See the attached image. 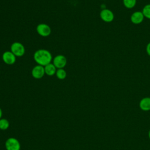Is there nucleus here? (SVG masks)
Wrapping results in <instances>:
<instances>
[{"instance_id": "8", "label": "nucleus", "mask_w": 150, "mask_h": 150, "mask_svg": "<svg viewBox=\"0 0 150 150\" xmlns=\"http://www.w3.org/2000/svg\"><path fill=\"white\" fill-rule=\"evenodd\" d=\"M32 76L35 79H40L45 74L44 66L40 65H36L34 66L32 70Z\"/></svg>"}, {"instance_id": "12", "label": "nucleus", "mask_w": 150, "mask_h": 150, "mask_svg": "<svg viewBox=\"0 0 150 150\" xmlns=\"http://www.w3.org/2000/svg\"><path fill=\"white\" fill-rule=\"evenodd\" d=\"M122 3L127 9H132L137 4V0H122Z\"/></svg>"}, {"instance_id": "6", "label": "nucleus", "mask_w": 150, "mask_h": 150, "mask_svg": "<svg viewBox=\"0 0 150 150\" xmlns=\"http://www.w3.org/2000/svg\"><path fill=\"white\" fill-rule=\"evenodd\" d=\"M36 31L40 36L47 37L50 35L52 30L48 25L46 23H40L36 27Z\"/></svg>"}, {"instance_id": "3", "label": "nucleus", "mask_w": 150, "mask_h": 150, "mask_svg": "<svg viewBox=\"0 0 150 150\" xmlns=\"http://www.w3.org/2000/svg\"><path fill=\"white\" fill-rule=\"evenodd\" d=\"M11 51L15 55L16 57H21L25 53L24 46L20 42H15L11 46Z\"/></svg>"}, {"instance_id": "11", "label": "nucleus", "mask_w": 150, "mask_h": 150, "mask_svg": "<svg viewBox=\"0 0 150 150\" xmlns=\"http://www.w3.org/2000/svg\"><path fill=\"white\" fill-rule=\"evenodd\" d=\"M44 69H45V74L47 76H52L56 74V70H57L56 67L52 63H49L48 64L44 66Z\"/></svg>"}, {"instance_id": "7", "label": "nucleus", "mask_w": 150, "mask_h": 150, "mask_svg": "<svg viewBox=\"0 0 150 150\" xmlns=\"http://www.w3.org/2000/svg\"><path fill=\"white\" fill-rule=\"evenodd\" d=\"M15 55L10 50L5 52L2 56V59L4 62L8 65L13 64L16 62Z\"/></svg>"}, {"instance_id": "1", "label": "nucleus", "mask_w": 150, "mask_h": 150, "mask_svg": "<svg viewBox=\"0 0 150 150\" xmlns=\"http://www.w3.org/2000/svg\"><path fill=\"white\" fill-rule=\"evenodd\" d=\"M33 59L38 64L45 66L51 63L52 60V55L49 50L41 49L37 50L34 53Z\"/></svg>"}, {"instance_id": "2", "label": "nucleus", "mask_w": 150, "mask_h": 150, "mask_svg": "<svg viewBox=\"0 0 150 150\" xmlns=\"http://www.w3.org/2000/svg\"><path fill=\"white\" fill-rule=\"evenodd\" d=\"M5 146L6 150H20L21 144L18 139L14 137L8 138L5 142Z\"/></svg>"}, {"instance_id": "9", "label": "nucleus", "mask_w": 150, "mask_h": 150, "mask_svg": "<svg viewBox=\"0 0 150 150\" xmlns=\"http://www.w3.org/2000/svg\"><path fill=\"white\" fill-rule=\"evenodd\" d=\"M144 18H145L142 11H137L134 12L130 16L131 22L135 25H138L141 23L143 22Z\"/></svg>"}, {"instance_id": "13", "label": "nucleus", "mask_w": 150, "mask_h": 150, "mask_svg": "<svg viewBox=\"0 0 150 150\" xmlns=\"http://www.w3.org/2000/svg\"><path fill=\"white\" fill-rule=\"evenodd\" d=\"M56 76L59 80H64L67 76V73L64 69H58L56 72Z\"/></svg>"}, {"instance_id": "18", "label": "nucleus", "mask_w": 150, "mask_h": 150, "mask_svg": "<svg viewBox=\"0 0 150 150\" xmlns=\"http://www.w3.org/2000/svg\"><path fill=\"white\" fill-rule=\"evenodd\" d=\"M148 137H149V138L150 139V130H149V132H148Z\"/></svg>"}, {"instance_id": "15", "label": "nucleus", "mask_w": 150, "mask_h": 150, "mask_svg": "<svg viewBox=\"0 0 150 150\" xmlns=\"http://www.w3.org/2000/svg\"><path fill=\"white\" fill-rule=\"evenodd\" d=\"M142 12L144 16V18L150 19V4H148L143 7Z\"/></svg>"}, {"instance_id": "4", "label": "nucleus", "mask_w": 150, "mask_h": 150, "mask_svg": "<svg viewBox=\"0 0 150 150\" xmlns=\"http://www.w3.org/2000/svg\"><path fill=\"white\" fill-rule=\"evenodd\" d=\"M100 17L101 19L106 23H111L114 19V14L113 12L107 8L103 9L100 12Z\"/></svg>"}, {"instance_id": "14", "label": "nucleus", "mask_w": 150, "mask_h": 150, "mask_svg": "<svg viewBox=\"0 0 150 150\" xmlns=\"http://www.w3.org/2000/svg\"><path fill=\"white\" fill-rule=\"evenodd\" d=\"M9 121L4 118L0 119V129L1 130H6L9 127Z\"/></svg>"}, {"instance_id": "16", "label": "nucleus", "mask_w": 150, "mask_h": 150, "mask_svg": "<svg viewBox=\"0 0 150 150\" xmlns=\"http://www.w3.org/2000/svg\"><path fill=\"white\" fill-rule=\"evenodd\" d=\"M146 52L149 56H150V42H149L146 46Z\"/></svg>"}, {"instance_id": "17", "label": "nucleus", "mask_w": 150, "mask_h": 150, "mask_svg": "<svg viewBox=\"0 0 150 150\" xmlns=\"http://www.w3.org/2000/svg\"><path fill=\"white\" fill-rule=\"evenodd\" d=\"M2 114H3L2 110V109L0 108V119L2 117Z\"/></svg>"}, {"instance_id": "10", "label": "nucleus", "mask_w": 150, "mask_h": 150, "mask_svg": "<svg viewBox=\"0 0 150 150\" xmlns=\"http://www.w3.org/2000/svg\"><path fill=\"white\" fill-rule=\"evenodd\" d=\"M139 108L143 111L150 110V97H146L142 98L139 103Z\"/></svg>"}, {"instance_id": "5", "label": "nucleus", "mask_w": 150, "mask_h": 150, "mask_svg": "<svg viewBox=\"0 0 150 150\" xmlns=\"http://www.w3.org/2000/svg\"><path fill=\"white\" fill-rule=\"evenodd\" d=\"M52 63L57 69H63L67 64V59L63 54H58L53 58Z\"/></svg>"}]
</instances>
